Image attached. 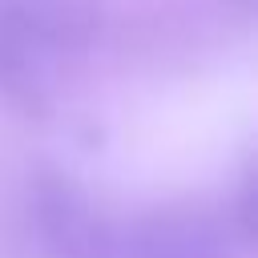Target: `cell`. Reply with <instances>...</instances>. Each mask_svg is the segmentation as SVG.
Segmentation results:
<instances>
[{
  "instance_id": "1",
  "label": "cell",
  "mask_w": 258,
  "mask_h": 258,
  "mask_svg": "<svg viewBox=\"0 0 258 258\" xmlns=\"http://www.w3.org/2000/svg\"><path fill=\"white\" fill-rule=\"evenodd\" d=\"M105 28V0H0V97L44 117L60 64L93 52Z\"/></svg>"
},
{
  "instance_id": "2",
  "label": "cell",
  "mask_w": 258,
  "mask_h": 258,
  "mask_svg": "<svg viewBox=\"0 0 258 258\" xmlns=\"http://www.w3.org/2000/svg\"><path fill=\"white\" fill-rule=\"evenodd\" d=\"M28 210L36 238L52 258H113L121 222H113L64 169L40 165L32 173Z\"/></svg>"
},
{
  "instance_id": "3",
  "label": "cell",
  "mask_w": 258,
  "mask_h": 258,
  "mask_svg": "<svg viewBox=\"0 0 258 258\" xmlns=\"http://www.w3.org/2000/svg\"><path fill=\"white\" fill-rule=\"evenodd\" d=\"M222 214L202 206H161L117 226L113 258H238Z\"/></svg>"
},
{
  "instance_id": "4",
  "label": "cell",
  "mask_w": 258,
  "mask_h": 258,
  "mask_svg": "<svg viewBox=\"0 0 258 258\" xmlns=\"http://www.w3.org/2000/svg\"><path fill=\"white\" fill-rule=\"evenodd\" d=\"M254 210H258V189H254V173L246 169L242 181H238V189H234V198H230V206H226V214H222L226 226H230V234H234V242L242 250L254 246Z\"/></svg>"
}]
</instances>
